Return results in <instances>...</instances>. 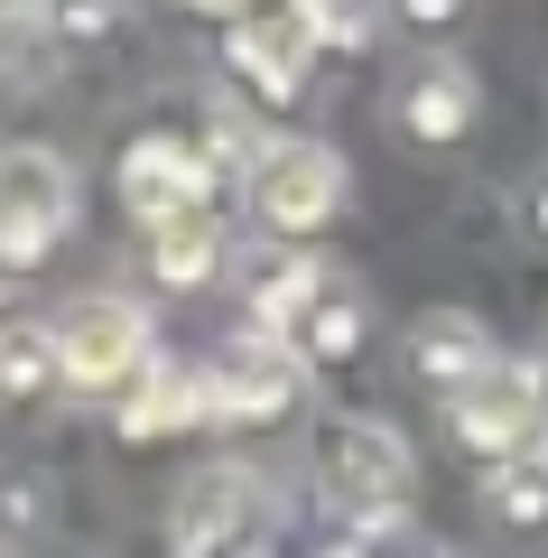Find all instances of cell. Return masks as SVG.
<instances>
[{
  "mask_svg": "<svg viewBox=\"0 0 548 558\" xmlns=\"http://www.w3.org/2000/svg\"><path fill=\"white\" fill-rule=\"evenodd\" d=\"M252 336H270L297 373H334V363L363 354L373 336V299H363V279L334 270V260H270V279L252 289Z\"/></svg>",
  "mask_w": 548,
  "mask_h": 558,
  "instance_id": "cell-1",
  "label": "cell"
},
{
  "mask_svg": "<svg viewBox=\"0 0 548 558\" xmlns=\"http://www.w3.org/2000/svg\"><path fill=\"white\" fill-rule=\"evenodd\" d=\"M316 65H326V38L307 28L297 0H252V10L233 20V84L260 102V112H289V102L316 84Z\"/></svg>",
  "mask_w": 548,
  "mask_h": 558,
  "instance_id": "cell-7",
  "label": "cell"
},
{
  "mask_svg": "<svg viewBox=\"0 0 548 558\" xmlns=\"http://www.w3.org/2000/svg\"><path fill=\"white\" fill-rule=\"evenodd\" d=\"M205 373H186V363H149V373L121 391V438H186V428H205Z\"/></svg>",
  "mask_w": 548,
  "mask_h": 558,
  "instance_id": "cell-13",
  "label": "cell"
},
{
  "mask_svg": "<svg viewBox=\"0 0 548 558\" xmlns=\"http://www.w3.org/2000/svg\"><path fill=\"white\" fill-rule=\"evenodd\" d=\"M344 149L334 140H307V131H279L260 140V159L242 168V196H252V223L270 242H316L334 215H344Z\"/></svg>",
  "mask_w": 548,
  "mask_h": 558,
  "instance_id": "cell-2",
  "label": "cell"
},
{
  "mask_svg": "<svg viewBox=\"0 0 548 558\" xmlns=\"http://www.w3.org/2000/svg\"><path fill=\"white\" fill-rule=\"evenodd\" d=\"M297 381L307 373H297L270 336H233L205 363V410H215V428H270V418H289Z\"/></svg>",
  "mask_w": 548,
  "mask_h": 558,
  "instance_id": "cell-11",
  "label": "cell"
},
{
  "mask_svg": "<svg viewBox=\"0 0 548 558\" xmlns=\"http://www.w3.org/2000/svg\"><path fill=\"white\" fill-rule=\"evenodd\" d=\"M381 10H391V28L418 47V57H447V38L474 20V0H381Z\"/></svg>",
  "mask_w": 548,
  "mask_h": 558,
  "instance_id": "cell-18",
  "label": "cell"
},
{
  "mask_svg": "<svg viewBox=\"0 0 548 558\" xmlns=\"http://www.w3.org/2000/svg\"><path fill=\"white\" fill-rule=\"evenodd\" d=\"M28 20L57 57H94V47L121 38V0H28Z\"/></svg>",
  "mask_w": 548,
  "mask_h": 558,
  "instance_id": "cell-16",
  "label": "cell"
},
{
  "mask_svg": "<svg viewBox=\"0 0 548 558\" xmlns=\"http://www.w3.org/2000/svg\"><path fill=\"white\" fill-rule=\"evenodd\" d=\"M400 354H410V381H428L437 400H455L474 373H492V363H502V344H492V326L465 317V307H428V317H410Z\"/></svg>",
  "mask_w": 548,
  "mask_h": 558,
  "instance_id": "cell-12",
  "label": "cell"
},
{
  "mask_svg": "<svg viewBox=\"0 0 548 558\" xmlns=\"http://www.w3.org/2000/svg\"><path fill=\"white\" fill-rule=\"evenodd\" d=\"M121 205L139 215V233H168L186 215H215V168L196 159L186 131H149L121 149Z\"/></svg>",
  "mask_w": 548,
  "mask_h": 558,
  "instance_id": "cell-9",
  "label": "cell"
},
{
  "mask_svg": "<svg viewBox=\"0 0 548 558\" xmlns=\"http://www.w3.org/2000/svg\"><path fill=\"white\" fill-rule=\"evenodd\" d=\"M326 484H334V502H344L353 521L400 531L418 465H410V447H400L391 418H334V438H326Z\"/></svg>",
  "mask_w": 548,
  "mask_h": 558,
  "instance_id": "cell-8",
  "label": "cell"
},
{
  "mask_svg": "<svg viewBox=\"0 0 548 558\" xmlns=\"http://www.w3.org/2000/svg\"><path fill=\"white\" fill-rule=\"evenodd\" d=\"M168 549L176 558H270V494L242 465H205L168 512Z\"/></svg>",
  "mask_w": 548,
  "mask_h": 558,
  "instance_id": "cell-5",
  "label": "cell"
},
{
  "mask_svg": "<svg viewBox=\"0 0 548 558\" xmlns=\"http://www.w3.org/2000/svg\"><path fill=\"white\" fill-rule=\"evenodd\" d=\"M57 373H65V391H84V400H121L139 373L158 363V344H149V307L139 299H121V289H94V299H75L57 326Z\"/></svg>",
  "mask_w": 548,
  "mask_h": 558,
  "instance_id": "cell-3",
  "label": "cell"
},
{
  "mask_svg": "<svg viewBox=\"0 0 548 558\" xmlns=\"http://www.w3.org/2000/svg\"><path fill=\"white\" fill-rule=\"evenodd\" d=\"M149 270H158V289H205V279L223 270V223L186 215V223H168V233H149Z\"/></svg>",
  "mask_w": 548,
  "mask_h": 558,
  "instance_id": "cell-15",
  "label": "cell"
},
{
  "mask_svg": "<svg viewBox=\"0 0 548 558\" xmlns=\"http://www.w3.org/2000/svg\"><path fill=\"white\" fill-rule=\"evenodd\" d=\"M539 428H548V381L529 373V363H492V373H474L465 391L447 400V438H455V457H474L492 475V465H511L521 447H539Z\"/></svg>",
  "mask_w": 548,
  "mask_h": 558,
  "instance_id": "cell-4",
  "label": "cell"
},
{
  "mask_svg": "<svg viewBox=\"0 0 548 558\" xmlns=\"http://www.w3.org/2000/svg\"><path fill=\"white\" fill-rule=\"evenodd\" d=\"M65 223H75V168L57 149H38V140L0 149V270L47 260L65 242Z\"/></svg>",
  "mask_w": 548,
  "mask_h": 558,
  "instance_id": "cell-6",
  "label": "cell"
},
{
  "mask_svg": "<svg viewBox=\"0 0 548 558\" xmlns=\"http://www.w3.org/2000/svg\"><path fill=\"white\" fill-rule=\"evenodd\" d=\"M539 381H548V373H539Z\"/></svg>",
  "mask_w": 548,
  "mask_h": 558,
  "instance_id": "cell-21",
  "label": "cell"
},
{
  "mask_svg": "<svg viewBox=\"0 0 548 558\" xmlns=\"http://www.w3.org/2000/svg\"><path fill=\"white\" fill-rule=\"evenodd\" d=\"M474 121H484V84H474L465 57H410L391 84V131L410 140V149H465Z\"/></svg>",
  "mask_w": 548,
  "mask_h": 558,
  "instance_id": "cell-10",
  "label": "cell"
},
{
  "mask_svg": "<svg viewBox=\"0 0 548 558\" xmlns=\"http://www.w3.org/2000/svg\"><path fill=\"white\" fill-rule=\"evenodd\" d=\"M186 10H205V20H223V28H233L242 10H252V0H186Z\"/></svg>",
  "mask_w": 548,
  "mask_h": 558,
  "instance_id": "cell-20",
  "label": "cell"
},
{
  "mask_svg": "<svg viewBox=\"0 0 548 558\" xmlns=\"http://www.w3.org/2000/svg\"><path fill=\"white\" fill-rule=\"evenodd\" d=\"M511 215H521V242H539V252H548V168H529V178H521V205H511Z\"/></svg>",
  "mask_w": 548,
  "mask_h": 558,
  "instance_id": "cell-19",
  "label": "cell"
},
{
  "mask_svg": "<svg viewBox=\"0 0 548 558\" xmlns=\"http://www.w3.org/2000/svg\"><path fill=\"white\" fill-rule=\"evenodd\" d=\"M0 391L10 400H57L65 391L57 336H47V326H0Z\"/></svg>",
  "mask_w": 548,
  "mask_h": 558,
  "instance_id": "cell-17",
  "label": "cell"
},
{
  "mask_svg": "<svg viewBox=\"0 0 548 558\" xmlns=\"http://www.w3.org/2000/svg\"><path fill=\"white\" fill-rule=\"evenodd\" d=\"M484 512L502 521V531H548V438L484 475Z\"/></svg>",
  "mask_w": 548,
  "mask_h": 558,
  "instance_id": "cell-14",
  "label": "cell"
}]
</instances>
